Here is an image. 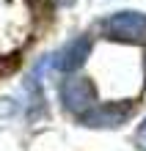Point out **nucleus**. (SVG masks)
<instances>
[{"label":"nucleus","mask_w":146,"mask_h":151,"mask_svg":"<svg viewBox=\"0 0 146 151\" xmlns=\"http://www.w3.org/2000/svg\"><path fill=\"white\" fill-rule=\"evenodd\" d=\"M138 137H143V140H146V121L141 124V129H138Z\"/></svg>","instance_id":"5"},{"label":"nucleus","mask_w":146,"mask_h":151,"mask_svg":"<svg viewBox=\"0 0 146 151\" xmlns=\"http://www.w3.org/2000/svg\"><path fill=\"white\" fill-rule=\"evenodd\" d=\"M102 33L116 41H146V14L141 11H116L102 22Z\"/></svg>","instance_id":"1"},{"label":"nucleus","mask_w":146,"mask_h":151,"mask_svg":"<svg viewBox=\"0 0 146 151\" xmlns=\"http://www.w3.org/2000/svg\"><path fill=\"white\" fill-rule=\"evenodd\" d=\"M61 102L75 115H86L97 104V88L88 77H69L61 83Z\"/></svg>","instance_id":"2"},{"label":"nucleus","mask_w":146,"mask_h":151,"mask_svg":"<svg viewBox=\"0 0 146 151\" xmlns=\"http://www.w3.org/2000/svg\"><path fill=\"white\" fill-rule=\"evenodd\" d=\"M132 115L130 102H110V104H94L86 115H80V121L91 129H113Z\"/></svg>","instance_id":"3"},{"label":"nucleus","mask_w":146,"mask_h":151,"mask_svg":"<svg viewBox=\"0 0 146 151\" xmlns=\"http://www.w3.org/2000/svg\"><path fill=\"white\" fill-rule=\"evenodd\" d=\"M135 140H138V148H143V151H146V140H143V137H135Z\"/></svg>","instance_id":"6"},{"label":"nucleus","mask_w":146,"mask_h":151,"mask_svg":"<svg viewBox=\"0 0 146 151\" xmlns=\"http://www.w3.org/2000/svg\"><path fill=\"white\" fill-rule=\"evenodd\" d=\"M91 47H94V41H91L88 36H77V39H72L66 47H61L55 55H52V66L58 69V72H77L80 66L86 63V58L91 55Z\"/></svg>","instance_id":"4"}]
</instances>
